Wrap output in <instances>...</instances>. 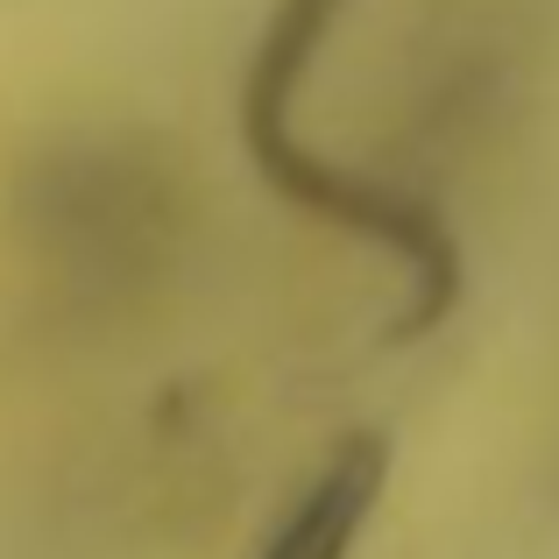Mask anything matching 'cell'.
Instances as JSON below:
<instances>
[{
  "label": "cell",
  "instance_id": "6da1fadb",
  "mask_svg": "<svg viewBox=\"0 0 559 559\" xmlns=\"http://www.w3.org/2000/svg\"><path fill=\"white\" fill-rule=\"evenodd\" d=\"M390 481V447L376 432H355L319 461V475L305 481V496L290 503V518L262 538L255 559H347L361 546L376 518V496Z\"/></svg>",
  "mask_w": 559,
  "mask_h": 559
}]
</instances>
